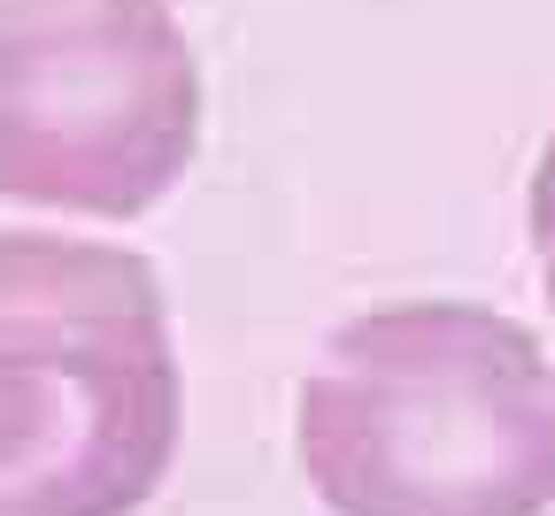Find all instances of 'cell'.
I'll return each mask as SVG.
<instances>
[{
    "label": "cell",
    "mask_w": 555,
    "mask_h": 516,
    "mask_svg": "<svg viewBox=\"0 0 555 516\" xmlns=\"http://www.w3.org/2000/svg\"><path fill=\"white\" fill-rule=\"evenodd\" d=\"M525 232H532V270H540L547 317H555V139L540 146V163H532V193H525Z\"/></svg>",
    "instance_id": "277c9868"
},
{
    "label": "cell",
    "mask_w": 555,
    "mask_h": 516,
    "mask_svg": "<svg viewBox=\"0 0 555 516\" xmlns=\"http://www.w3.org/2000/svg\"><path fill=\"white\" fill-rule=\"evenodd\" d=\"M201 146V54L170 0H0V193L147 216Z\"/></svg>",
    "instance_id": "3957f363"
},
{
    "label": "cell",
    "mask_w": 555,
    "mask_h": 516,
    "mask_svg": "<svg viewBox=\"0 0 555 516\" xmlns=\"http://www.w3.org/2000/svg\"><path fill=\"white\" fill-rule=\"evenodd\" d=\"M178 416L155 262L0 232V516H139L170 478Z\"/></svg>",
    "instance_id": "7a4b0ae2"
},
{
    "label": "cell",
    "mask_w": 555,
    "mask_h": 516,
    "mask_svg": "<svg viewBox=\"0 0 555 516\" xmlns=\"http://www.w3.org/2000/svg\"><path fill=\"white\" fill-rule=\"evenodd\" d=\"M294 455L332 516H547L555 362L478 301L347 317L301 378Z\"/></svg>",
    "instance_id": "6da1fadb"
}]
</instances>
